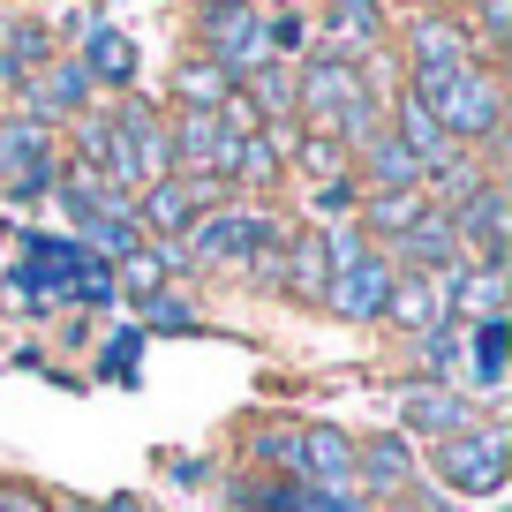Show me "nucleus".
I'll use <instances>...</instances> for the list:
<instances>
[{"instance_id":"obj_1","label":"nucleus","mask_w":512,"mask_h":512,"mask_svg":"<svg viewBox=\"0 0 512 512\" xmlns=\"http://www.w3.org/2000/svg\"><path fill=\"white\" fill-rule=\"evenodd\" d=\"M16 287H23V302H31V309L61 302V294H76V302H91V309L113 302V272H106V264H98L91 249H68V241H53V234H31V241H23V272H16Z\"/></svg>"},{"instance_id":"obj_2","label":"nucleus","mask_w":512,"mask_h":512,"mask_svg":"<svg viewBox=\"0 0 512 512\" xmlns=\"http://www.w3.org/2000/svg\"><path fill=\"white\" fill-rule=\"evenodd\" d=\"M505 422H475V430L445 437V452H437V475L452 482L460 497H497L505 490Z\"/></svg>"},{"instance_id":"obj_3","label":"nucleus","mask_w":512,"mask_h":512,"mask_svg":"<svg viewBox=\"0 0 512 512\" xmlns=\"http://www.w3.org/2000/svg\"><path fill=\"white\" fill-rule=\"evenodd\" d=\"M204 31H211V68H226V83L272 68V16L264 8H204Z\"/></svg>"},{"instance_id":"obj_4","label":"nucleus","mask_w":512,"mask_h":512,"mask_svg":"<svg viewBox=\"0 0 512 512\" xmlns=\"http://www.w3.org/2000/svg\"><path fill=\"white\" fill-rule=\"evenodd\" d=\"M53 136L46 121H0V196H46L53 189Z\"/></svg>"},{"instance_id":"obj_5","label":"nucleus","mask_w":512,"mask_h":512,"mask_svg":"<svg viewBox=\"0 0 512 512\" xmlns=\"http://www.w3.org/2000/svg\"><path fill=\"white\" fill-rule=\"evenodd\" d=\"M294 475H309L324 497H362V467H354V437L339 430H302L294 437Z\"/></svg>"},{"instance_id":"obj_6","label":"nucleus","mask_w":512,"mask_h":512,"mask_svg":"<svg viewBox=\"0 0 512 512\" xmlns=\"http://www.w3.org/2000/svg\"><path fill=\"white\" fill-rule=\"evenodd\" d=\"M166 166H174V151H166V128L151 121L144 106H128L121 121H113V181H159Z\"/></svg>"},{"instance_id":"obj_7","label":"nucleus","mask_w":512,"mask_h":512,"mask_svg":"<svg viewBox=\"0 0 512 512\" xmlns=\"http://www.w3.org/2000/svg\"><path fill=\"white\" fill-rule=\"evenodd\" d=\"M166 151L189 166V181H211V174H234V136L219 128V113H181V128H166Z\"/></svg>"},{"instance_id":"obj_8","label":"nucleus","mask_w":512,"mask_h":512,"mask_svg":"<svg viewBox=\"0 0 512 512\" xmlns=\"http://www.w3.org/2000/svg\"><path fill=\"white\" fill-rule=\"evenodd\" d=\"M189 241H196V256H219V264H241V256H256V249H279V226L272 219H256V211H219V219H204V226H189Z\"/></svg>"},{"instance_id":"obj_9","label":"nucleus","mask_w":512,"mask_h":512,"mask_svg":"<svg viewBox=\"0 0 512 512\" xmlns=\"http://www.w3.org/2000/svg\"><path fill=\"white\" fill-rule=\"evenodd\" d=\"M354 98H362V83H354V68L339 61V53H332V61H309V68H302V83H294V106L317 121V136L354 106Z\"/></svg>"},{"instance_id":"obj_10","label":"nucleus","mask_w":512,"mask_h":512,"mask_svg":"<svg viewBox=\"0 0 512 512\" xmlns=\"http://www.w3.org/2000/svg\"><path fill=\"white\" fill-rule=\"evenodd\" d=\"M392 279H400V272H392V256L369 249L362 264H347V272L324 287V302H332L339 317H384V294H392Z\"/></svg>"},{"instance_id":"obj_11","label":"nucleus","mask_w":512,"mask_h":512,"mask_svg":"<svg viewBox=\"0 0 512 512\" xmlns=\"http://www.w3.org/2000/svg\"><path fill=\"white\" fill-rule=\"evenodd\" d=\"M452 234L482 249V272H505V189H490V181H482V189L452 211Z\"/></svg>"},{"instance_id":"obj_12","label":"nucleus","mask_w":512,"mask_h":512,"mask_svg":"<svg viewBox=\"0 0 512 512\" xmlns=\"http://www.w3.org/2000/svg\"><path fill=\"white\" fill-rule=\"evenodd\" d=\"M400 422L422 430V437H460V430H475V407H467L460 392H445V384H407L400 392Z\"/></svg>"},{"instance_id":"obj_13","label":"nucleus","mask_w":512,"mask_h":512,"mask_svg":"<svg viewBox=\"0 0 512 512\" xmlns=\"http://www.w3.org/2000/svg\"><path fill=\"white\" fill-rule=\"evenodd\" d=\"M211 196H219V189H211V181H189V174H181V181H151L144 219L159 226V234H189V226H196V211H204Z\"/></svg>"},{"instance_id":"obj_14","label":"nucleus","mask_w":512,"mask_h":512,"mask_svg":"<svg viewBox=\"0 0 512 512\" xmlns=\"http://www.w3.org/2000/svg\"><path fill=\"white\" fill-rule=\"evenodd\" d=\"M452 302V279H392V294H384V317L407 324V332H430L437 317H445Z\"/></svg>"},{"instance_id":"obj_15","label":"nucleus","mask_w":512,"mask_h":512,"mask_svg":"<svg viewBox=\"0 0 512 512\" xmlns=\"http://www.w3.org/2000/svg\"><path fill=\"white\" fill-rule=\"evenodd\" d=\"M354 467H362V490H407L415 482V460H407L400 437H369V445H354Z\"/></svg>"},{"instance_id":"obj_16","label":"nucleus","mask_w":512,"mask_h":512,"mask_svg":"<svg viewBox=\"0 0 512 512\" xmlns=\"http://www.w3.org/2000/svg\"><path fill=\"white\" fill-rule=\"evenodd\" d=\"M392 249H407L430 279H445V264L460 272V234H452V219H415L400 241H392Z\"/></svg>"},{"instance_id":"obj_17","label":"nucleus","mask_w":512,"mask_h":512,"mask_svg":"<svg viewBox=\"0 0 512 512\" xmlns=\"http://www.w3.org/2000/svg\"><path fill=\"white\" fill-rule=\"evenodd\" d=\"M83 76L128 91V83H136V46H128L121 31H91V38H83Z\"/></svg>"},{"instance_id":"obj_18","label":"nucleus","mask_w":512,"mask_h":512,"mask_svg":"<svg viewBox=\"0 0 512 512\" xmlns=\"http://www.w3.org/2000/svg\"><path fill=\"white\" fill-rule=\"evenodd\" d=\"M38 61H46V31L16 16L8 31H0V83H23V76H38Z\"/></svg>"},{"instance_id":"obj_19","label":"nucleus","mask_w":512,"mask_h":512,"mask_svg":"<svg viewBox=\"0 0 512 512\" xmlns=\"http://www.w3.org/2000/svg\"><path fill=\"white\" fill-rule=\"evenodd\" d=\"M400 151L407 159H422V166H437V159H452V136L430 121V113L415 106V98H400Z\"/></svg>"},{"instance_id":"obj_20","label":"nucleus","mask_w":512,"mask_h":512,"mask_svg":"<svg viewBox=\"0 0 512 512\" xmlns=\"http://www.w3.org/2000/svg\"><path fill=\"white\" fill-rule=\"evenodd\" d=\"M445 61H467V38L452 16H422L415 23V68H445Z\"/></svg>"},{"instance_id":"obj_21","label":"nucleus","mask_w":512,"mask_h":512,"mask_svg":"<svg viewBox=\"0 0 512 512\" xmlns=\"http://www.w3.org/2000/svg\"><path fill=\"white\" fill-rule=\"evenodd\" d=\"M369 166H377V181H384L392 196H407V189L422 181V159H407L400 136H369Z\"/></svg>"},{"instance_id":"obj_22","label":"nucleus","mask_w":512,"mask_h":512,"mask_svg":"<svg viewBox=\"0 0 512 512\" xmlns=\"http://www.w3.org/2000/svg\"><path fill=\"white\" fill-rule=\"evenodd\" d=\"M226 68H211V61H196V68H181V98H189V113H219L226 106Z\"/></svg>"},{"instance_id":"obj_23","label":"nucleus","mask_w":512,"mask_h":512,"mask_svg":"<svg viewBox=\"0 0 512 512\" xmlns=\"http://www.w3.org/2000/svg\"><path fill=\"white\" fill-rule=\"evenodd\" d=\"M287 279H294V294H324V287H332V272H324V241H317V234H309V241H294Z\"/></svg>"},{"instance_id":"obj_24","label":"nucleus","mask_w":512,"mask_h":512,"mask_svg":"<svg viewBox=\"0 0 512 512\" xmlns=\"http://www.w3.org/2000/svg\"><path fill=\"white\" fill-rule=\"evenodd\" d=\"M475 384H482V392L505 384V324H482V332H475Z\"/></svg>"},{"instance_id":"obj_25","label":"nucleus","mask_w":512,"mask_h":512,"mask_svg":"<svg viewBox=\"0 0 512 512\" xmlns=\"http://www.w3.org/2000/svg\"><path fill=\"white\" fill-rule=\"evenodd\" d=\"M83 91H91V76H83V68H53V76L31 83V106H76Z\"/></svg>"},{"instance_id":"obj_26","label":"nucleus","mask_w":512,"mask_h":512,"mask_svg":"<svg viewBox=\"0 0 512 512\" xmlns=\"http://www.w3.org/2000/svg\"><path fill=\"white\" fill-rule=\"evenodd\" d=\"M249 83H256V98H249L256 113H294V76H287L279 61H272V68H256Z\"/></svg>"},{"instance_id":"obj_27","label":"nucleus","mask_w":512,"mask_h":512,"mask_svg":"<svg viewBox=\"0 0 512 512\" xmlns=\"http://www.w3.org/2000/svg\"><path fill=\"white\" fill-rule=\"evenodd\" d=\"M76 151H83V174H91V166L106 174V166H113V121H83L76 128Z\"/></svg>"},{"instance_id":"obj_28","label":"nucleus","mask_w":512,"mask_h":512,"mask_svg":"<svg viewBox=\"0 0 512 512\" xmlns=\"http://www.w3.org/2000/svg\"><path fill=\"white\" fill-rule=\"evenodd\" d=\"M234 174H241V181H272V174H279V151L264 144V136H249V144L234 151Z\"/></svg>"},{"instance_id":"obj_29","label":"nucleus","mask_w":512,"mask_h":512,"mask_svg":"<svg viewBox=\"0 0 512 512\" xmlns=\"http://www.w3.org/2000/svg\"><path fill=\"white\" fill-rule=\"evenodd\" d=\"M354 189H362V181L332 174V181H324L317 196H309V211H317V219H347V211H354Z\"/></svg>"},{"instance_id":"obj_30","label":"nucleus","mask_w":512,"mask_h":512,"mask_svg":"<svg viewBox=\"0 0 512 512\" xmlns=\"http://www.w3.org/2000/svg\"><path fill=\"white\" fill-rule=\"evenodd\" d=\"M369 219L392 226V234H407V226L422 219V204H415V189H407V196H377V204H369Z\"/></svg>"},{"instance_id":"obj_31","label":"nucleus","mask_w":512,"mask_h":512,"mask_svg":"<svg viewBox=\"0 0 512 512\" xmlns=\"http://www.w3.org/2000/svg\"><path fill=\"white\" fill-rule=\"evenodd\" d=\"M121 279H128L136 294H159V279H166V256H144V249H136V256H121Z\"/></svg>"},{"instance_id":"obj_32","label":"nucleus","mask_w":512,"mask_h":512,"mask_svg":"<svg viewBox=\"0 0 512 512\" xmlns=\"http://www.w3.org/2000/svg\"><path fill=\"white\" fill-rule=\"evenodd\" d=\"M339 23H347V38H377L384 8H377V0H339Z\"/></svg>"},{"instance_id":"obj_33","label":"nucleus","mask_w":512,"mask_h":512,"mask_svg":"<svg viewBox=\"0 0 512 512\" xmlns=\"http://www.w3.org/2000/svg\"><path fill=\"white\" fill-rule=\"evenodd\" d=\"M422 354H430V362H437V369H445V377H452V369H460V332H445V324H430V332H422Z\"/></svg>"},{"instance_id":"obj_34","label":"nucleus","mask_w":512,"mask_h":512,"mask_svg":"<svg viewBox=\"0 0 512 512\" xmlns=\"http://www.w3.org/2000/svg\"><path fill=\"white\" fill-rule=\"evenodd\" d=\"M151 324H166V332H189V324H196V309L181 302V294H151Z\"/></svg>"},{"instance_id":"obj_35","label":"nucleus","mask_w":512,"mask_h":512,"mask_svg":"<svg viewBox=\"0 0 512 512\" xmlns=\"http://www.w3.org/2000/svg\"><path fill=\"white\" fill-rule=\"evenodd\" d=\"M505 31H512V0H482V38L505 46Z\"/></svg>"},{"instance_id":"obj_36","label":"nucleus","mask_w":512,"mask_h":512,"mask_svg":"<svg viewBox=\"0 0 512 512\" xmlns=\"http://www.w3.org/2000/svg\"><path fill=\"white\" fill-rule=\"evenodd\" d=\"M302 159H309V166H317V174H324V181H332V174H339V144H332V136H309V144H302Z\"/></svg>"},{"instance_id":"obj_37","label":"nucleus","mask_w":512,"mask_h":512,"mask_svg":"<svg viewBox=\"0 0 512 512\" xmlns=\"http://www.w3.org/2000/svg\"><path fill=\"white\" fill-rule=\"evenodd\" d=\"M128 362H136V339H113L106 347V377H128Z\"/></svg>"},{"instance_id":"obj_38","label":"nucleus","mask_w":512,"mask_h":512,"mask_svg":"<svg viewBox=\"0 0 512 512\" xmlns=\"http://www.w3.org/2000/svg\"><path fill=\"white\" fill-rule=\"evenodd\" d=\"M0 512H46V505H38V490H0Z\"/></svg>"},{"instance_id":"obj_39","label":"nucleus","mask_w":512,"mask_h":512,"mask_svg":"<svg viewBox=\"0 0 512 512\" xmlns=\"http://www.w3.org/2000/svg\"><path fill=\"white\" fill-rule=\"evenodd\" d=\"M68 512H144L136 497H113V505H68Z\"/></svg>"}]
</instances>
